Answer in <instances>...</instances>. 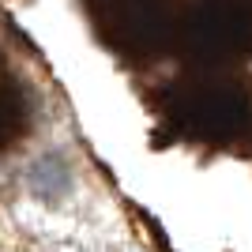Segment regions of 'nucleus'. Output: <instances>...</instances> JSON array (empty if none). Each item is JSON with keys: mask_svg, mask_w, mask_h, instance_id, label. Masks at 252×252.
Returning a JSON list of instances; mask_svg holds the SVG:
<instances>
[{"mask_svg": "<svg viewBox=\"0 0 252 252\" xmlns=\"http://www.w3.org/2000/svg\"><path fill=\"white\" fill-rule=\"evenodd\" d=\"M31 185H34V192L42 196V203H57L61 196L72 192V173L64 169L61 158L53 155V158H42V162L31 169Z\"/></svg>", "mask_w": 252, "mask_h": 252, "instance_id": "1", "label": "nucleus"}]
</instances>
